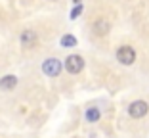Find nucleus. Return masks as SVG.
I'll use <instances>...</instances> for the list:
<instances>
[{
  "label": "nucleus",
  "instance_id": "obj_5",
  "mask_svg": "<svg viewBox=\"0 0 149 138\" xmlns=\"http://www.w3.org/2000/svg\"><path fill=\"white\" fill-rule=\"evenodd\" d=\"M21 44L27 46V48H33L36 44V33L31 31V29H27V31L21 33Z\"/></svg>",
  "mask_w": 149,
  "mask_h": 138
},
{
  "label": "nucleus",
  "instance_id": "obj_11",
  "mask_svg": "<svg viewBox=\"0 0 149 138\" xmlns=\"http://www.w3.org/2000/svg\"><path fill=\"white\" fill-rule=\"evenodd\" d=\"M73 2H74V4H80V0H73Z\"/></svg>",
  "mask_w": 149,
  "mask_h": 138
},
{
  "label": "nucleus",
  "instance_id": "obj_6",
  "mask_svg": "<svg viewBox=\"0 0 149 138\" xmlns=\"http://www.w3.org/2000/svg\"><path fill=\"white\" fill-rule=\"evenodd\" d=\"M94 33L100 36L107 35L109 33V21H105V19H97L96 23H94Z\"/></svg>",
  "mask_w": 149,
  "mask_h": 138
},
{
  "label": "nucleus",
  "instance_id": "obj_9",
  "mask_svg": "<svg viewBox=\"0 0 149 138\" xmlns=\"http://www.w3.org/2000/svg\"><path fill=\"white\" fill-rule=\"evenodd\" d=\"M86 119L90 121V123H96V121L100 119V111H97L96 107H90V109L86 111Z\"/></svg>",
  "mask_w": 149,
  "mask_h": 138
},
{
  "label": "nucleus",
  "instance_id": "obj_7",
  "mask_svg": "<svg viewBox=\"0 0 149 138\" xmlns=\"http://www.w3.org/2000/svg\"><path fill=\"white\" fill-rule=\"evenodd\" d=\"M15 85H17V77H13V75H6L0 79V88H4V90L13 88Z\"/></svg>",
  "mask_w": 149,
  "mask_h": 138
},
{
  "label": "nucleus",
  "instance_id": "obj_10",
  "mask_svg": "<svg viewBox=\"0 0 149 138\" xmlns=\"http://www.w3.org/2000/svg\"><path fill=\"white\" fill-rule=\"evenodd\" d=\"M80 12H82V6H80V4H77V6H74L73 10H71V19L79 18V15H80Z\"/></svg>",
  "mask_w": 149,
  "mask_h": 138
},
{
  "label": "nucleus",
  "instance_id": "obj_3",
  "mask_svg": "<svg viewBox=\"0 0 149 138\" xmlns=\"http://www.w3.org/2000/svg\"><path fill=\"white\" fill-rule=\"evenodd\" d=\"M147 111H149V106H147V102H143V100H136V102H132L130 107H128V113H130L132 117H136V119L143 117Z\"/></svg>",
  "mask_w": 149,
  "mask_h": 138
},
{
  "label": "nucleus",
  "instance_id": "obj_2",
  "mask_svg": "<svg viewBox=\"0 0 149 138\" xmlns=\"http://www.w3.org/2000/svg\"><path fill=\"white\" fill-rule=\"evenodd\" d=\"M42 71H44V75H48V77H57L59 71H61V62L56 60V58L46 60V62L42 63Z\"/></svg>",
  "mask_w": 149,
  "mask_h": 138
},
{
  "label": "nucleus",
  "instance_id": "obj_4",
  "mask_svg": "<svg viewBox=\"0 0 149 138\" xmlns=\"http://www.w3.org/2000/svg\"><path fill=\"white\" fill-rule=\"evenodd\" d=\"M65 67H67V71L69 73H80L82 71V67H84V60L80 58V56H69L65 62Z\"/></svg>",
  "mask_w": 149,
  "mask_h": 138
},
{
  "label": "nucleus",
  "instance_id": "obj_1",
  "mask_svg": "<svg viewBox=\"0 0 149 138\" xmlns=\"http://www.w3.org/2000/svg\"><path fill=\"white\" fill-rule=\"evenodd\" d=\"M117 60L123 63V65H130V63H134V60H136V52H134L132 46H120V48L117 50Z\"/></svg>",
  "mask_w": 149,
  "mask_h": 138
},
{
  "label": "nucleus",
  "instance_id": "obj_8",
  "mask_svg": "<svg viewBox=\"0 0 149 138\" xmlns=\"http://www.w3.org/2000/svg\"><path fill=\"white\" fill-rule=\"evenodd\" d=\"M61 46L63 48H73V46H77V39L73 35H63L61 36Z\"/></svg>",
  "mask_w": 149,
  "mask_h": 138
}]
</instances>
